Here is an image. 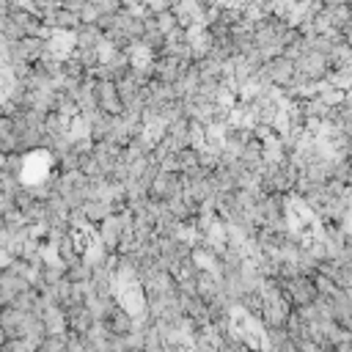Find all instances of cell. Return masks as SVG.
<instances>
[{"instance_id": "1", "label": "cell", "mask_w": 352, "mask_h": 352, "mask_svg": "<svg viewBox=\"0 0 352 352\" xmlns=\"http://www.w3.org/2000/svg\"><path fill=\"white\" fill-rule=\"evenodd\" d=\"M278 286H280V294L289 300L292 308H302V305H311L316 297H319V289L314 283L311 275H292V278H278Z\"/></svg>"}, {"instance_id": "2", "label": "cell", "mask_w": 352, "mask_h": 352, "mask_svg": "<svg viewBox=\"0 0 352 352\" xmlns=\"http://www.w3.org/2000/svg\"><path fill=\"white\" fill-rule=\"evenodd\" d=\"M294 69H297V74H302V77H308L314 82H322V80H327V74H330L333 66H330V58L327 55H322L316 50H308V52H302L294 60Z\"/></svg>"}, {"instance_id": "3", "label": "cell", "mask_w": 352, "mask_h": 352, "mask_svg": "<svg viewBox=\"0 0 352 352\" xmlns=\"http://www.w3.org/2000/svg\"><path fill=\"white\" fill-rule=\"evenodd\" d=\"M184 192V182H182V170H160L148 187V198L154 201H165L170 195Z\"/></svg>"}, {"instance_id": "4", "label": "cell", "mask_w": 352, "mask_h": 352, "mask_svg": "<svg viewBox=\"0 0 352 352\" xmlns=\"http://www.w3.org/2000/svg\"><path fill=\"white\" fill-rule=\"evenodd\" d=\"M94 96H96L99 110H104L110 116H118L124 110L118 88H116V80H94Z\"/></svg>"}, {"instance_id": "5", "label": "cell", "mask_w": 352, "mask_h": 352, "mask_svg": "<svg viewBox=\"0 0 352 352\" xmlns=\"http://www.w3.org/2000/svg\"><path fill=\"white\" fill-rule=\"evenodd\" d=\"M264 72H267V80L272 85H286L294 77L297 69H294V60L292 58H286L283 52H278V55H272V58L264 60Z\"/></svg>"}, {"instance_id": "6", "label": "cell", "mask_w": 352, "mask_h": 352, "mask_svg": "<svg viewBox=\"0 0 352 352\" xmlns=\"http://www.w3.org/2000/svg\"><path fill=\"white\" fill-rule=\"evenodd\" d=\"M104 327L110 330V333H116V336H126V333H132L135 327H138V316H132L118 300L110 305V311H107V316H104Z\"/></svg>"}, {"instance_id": "7", "label": "cell", "mask_w": 352, "mask_h": 352, "mask_svg": "<svg viewBox=\"0 0 352 352\" xmlns=\"http://www.w3.org/2000/svg\"><path fill=\"white\" fill-rule=\"evenodd\" d=\"M91 275H94V264H91V258H88V256H77L74 261H69V264H66V278H69L72 283L91 280Z\"/></svg>"}, {"instance_id": "8", "label": "cell", "mask_w": 352, "mask_h": 352, "mask_svg": "<svg viewBox=\"0 0 352 352\" xmlns=\"http://www.w3.org/2000/svg\"><path fill=\"white\" fill-rule=\"evenodd\" d=\"M195 165H201V151L198 146H184L176 151V168L184 173V170H192Z\"/></svg>"}, {"instance_id": "9", "label": "cell", "mask_w": 352, "mask_h": 352, "mask_svg": "<svg viewBox=\"0 0 352 352\" xmlns=\"http://www.w3.org/2000/svg\"><path fill=\"white\" fill-rule=\"evenodd\" d=\"M80 28V14L60 6L55 8V30H77Z\"/></svg>"}, {"instance_id": "10", "label": "cell", "mask_w": 352, "mask_h": 352, "mask_svg": "<svg viewBox=\"0 0 352 352\" xmlns=\"http://www.w3.org/2000/svg\"><path fill=\"white\" fill-rule=\"evenodd\" d=\"M99 16H102V11H99L91 0H85V6L80 8V22H88V25H91V22H96Z\"/></svg>"}, {"instance_id": "11", "label": "cell", "mask_w": 352, "mask_h": 352, "mask_svg": "<svg viewBox=\"0 0 352 352\" xmlns=\"http://www.w3.org/2000/svg\"><path fill=\"white\" fill-rule=\"evenodd\" d=\"M11 261H14V256H11V253H8L6 248H0V270H6V267H8Z\"/></svg>"}, {"instance_id": "12", "label": "cell", "mask_w": 352, "mask_h": 352, "mask_svg": "<svg viewBox=\"0 0 352 352\" xmlns=\"http://www.w3.org/2000/svg\"><path fill=\"white\" fill-rule=\"evenodd\" d=\"M6 16H8V14H0V36L6 33Z\"/></svg>"}, {"instance_id": "13", "label": "cell", "mask_w": 352, "mask_h": 352, "mask_svg": "<svg viewBox=\"0 0 352 352\" xmlns=\"http://www.w3.org/2000/svg\"><path fill=\"white\" fill-rule=\"evenodd\" d=\"M324 6H338V3H349V0H322Z\"/></svg>"}]
</instances>
